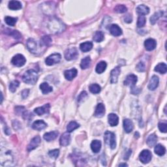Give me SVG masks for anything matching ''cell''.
<instances>
[{
	"label": "cell",
	"mask_w": 167,
	"mask_h": 167,
	"mask_svg": "<svg viewBox=\"0 0 167 167\" xmlns=\"http://www.w3.org/2000/svg\"><path fill=\"white\" fill-rule=\"evenodd\" d=\"M47 28L52 34H59L65 30V26L60 20L51 18L47 23Z\"/></svg>",
	"instance_id": "obj_1"
},
{
	"label": "cell",
	"mask_w": 167,
	"mask_h": 167,
	"mask_svg": "<svg viewBox=\"0 0 167 167\" xmlns=\"http://www.w3.org/2000/svg\"><path fill=\"white\" fill-rule=\"evenodd\" d=\"M38 74L34 69L28 70L22 77V80L28 84H35L38 80Z\"/></svg>",
	"instance_id": "obj_2"
},
{
	"label": "cell",
	"mask_w": 167,
	"mask_h": 167,
	"mask_svg": "<svg viewBox=\"0 0 167 167\" xmlns=\"http://www.w3.org/2000/svg\"><path fill=\"white\" fill-rule=\"evenodd\" d=\"M13 163V157L11 151H3L1 148V164L3 166H11Z\"/></svg>",
	"instance_id": "obj_3"
},
{
	"label": "cell",
	"mask_w": 167,
	"mask_h": 167,
	"mask_svg": "<svg viewBox=\"0 0 167 167\" xmlns=\"http://www.w3.org/2000/svg\"><path fill=\"white\" fill-rule=\"evenodd\" d=\"M26 45L29 52L34 54H38L40 52V47H42V46H39L38 42L34 39H29Z\"/></svg>",
	"instance_id": "obj_4"
},
{
	"label": "cell",
	"mask_w": 167,
	"mask_h": 167,
	"mask_svg": "<svg viewBox=\"0 0 167 167\" xmlns=\"http://www.w3.org/2000/svg\"><path fill=\"white\" fill-rule=\"evenodd\" d=\"M104 140L106 144L109 145L111 148L114 149L116 148V136L114 135V133L110 131H106L105 133H104Z\"/></svg>",
	"instance_id": "obj_5"
},
{
	"label": "cell",
	"mask_w": 167,
	"mask_h": 167,
	"mask_svg": "<svg viewBox=\"0 0 167 167\" xmlns=\"http://www.w3.org/2000/svg\"><path fill=\"white\" fill-rule=\"evenodd\" d=\"M61 59V55L60 54H53L46 59L45 60V63L47 65H49V66H51V65H53L56 64L59 62L60 61Z\"/></svg>",
	"instance_id": "obj_6"
},
{
	"label": "cell",
	"mask_w": 167,
	"mask_h": 167,
	"mask_svg": "<svg viewBox=\"0 0 167 167\" xmlns=\"http://www.w3.org/2000/svg\"><path fill=\"white\" fill-rule=\"evenodd\" d=\"M78 55V52L76 48H69L65 52V60L71 61L77 59Z\"/></svg>",
	"instance_id": "obj_7"
},
{
	"label": "cell",
	"mask_w": 167,
	"mask_h": 167,
	"mask_svg": "<svg viewBox=\"0 0 167 167\" xmlns=\"http://www.w3.org/2000/svg\"><path fill=\"white\" fill-rule=\"evenodd\" d=\"M152 153L148 149L143 150L139 155V159L140 161H141L143 164H147V163H149L150 161L152 160Z\"/></svg>",
	"instance_id": "obj_8"
},
{
	"label": "cell",
	"mask_w": 167,
	"mask_h": 167,
	"mask_svg": "<svg viewBox=\"0 0 167 167\" xmlns=\"http://www.w3.org/2000/svg\"><path fill=\"white\" fill-rule=\"evenodd\" d=\"M26 60L24 55L22 54H17L12 58L11 63L16 67H22L26 63Z\"/></svg>",
	"instance_id": "obj_9"
},
{
	"label": "cell",
	"mask_w": 167,
	"mask_h": 167,
	"mask_svg": "<svg viewBox=\"0 0 167 167\" xmlns=\"http://www.w3.org/2000/svg\"><path fill=\"white\" fill-rule=\"evenodd\" d=\"M41 143V138L39 136H37L33 139L28 146V151L31 152L32 150L37 148Z\"/></svg>",
	"instance_id": "obj_10"
},
{
	"label": "cell",
	"mask_w": 167,
	"mask_h": 167,
	"mask_svg": "<svg viewBox=\"0 0 167 167\" xmlns=\"http://www.w3.org/2000/svg\"><path fill=\"white\" fill-rule=\"evenodd\" d=\"M137 82V77L135 74H129L125 80L124 81V84L125 86H129L133 88L135 86Z\"/></svg>",
	"instance_id": "obj_11"
},
{
	"label": "cell",
	"mask_w": 167,
	"mask_h": 167,
	"mask_svg": "<svg viewBox=\"0 0 167 167\" xmlns=\"http://www.w3.org/2000/svg\"><path fill=\"white\" fill-rule=\"evenodd\" d=\"M50 104H46L43 106L36 108L34 110V112L35 114H37L38 116L44 115V114H48L50 111Z\"/></svg>",
	"instance_id": "obj_12"
},
{
	"label": "cell",
	"mask_w": 167,
	"mask_h": 167,
	"mask_svg": "<svg viewBox=\"0 0 167 167\" xmlns=\"http://www.w3.org/2000/svg\"><path fill=\"white\" fill-rule=\"evenodd\" d=\"M121 69L119 67L114 68V69L111 71L110 73V82L112 84H116L117 82V78H118L119 75L120 74Z\"/></svg>",
	"instance_id": "obj_13"
},
{
	"label": "cell",
	"mask_w": 167,
	"mask_h": 167,
	"mask_svg": "<svg viewBox=\"0 0 167 167\" xmlns=\"http://www.w3.org/2000/svg\"><path fill=\"white\" fill-rule=\"evenodd\" d=\"M159 82V79L158 77L155 76V75L153 76L149 80V82L148 84V89L152 91L155 90L156 88L158 87Z\"/></svg>",
	"instance_id": "obj_14"
},
{
	"label": "cell",
	"mask_w": 167,
	"mask_h": 167,
	"mask_svg": "<svg viewBox=\"0 0 167 167\" xmlns=\"http://www.w3.org/2000/svg\"><path fill=\"white\" fill-rule=\"evenodd\" d=\"M71 140V138L69 134L68 133H65L60 137V143L62 146H67L69 144Z\"/></svg>",
	"instance_id": "obj_15"
},
{
	"label": "cell",
	"mask_w": 167,
	"mask_h": 167,
	"mask_svg": "<svg viewBox=\"0 0 167 167\" xmlns=\"http://www.w3.org/2000/svg\"><path fill=\"white\" fill-rule=\"evenodd\" d=\"M157 46L155 40L153 39H148L144 42V47L148 51H152L154 50Z\"/></svg>",
	"instance_id": "obj_16"
},
{
	"label": "cell",
	"mask_w": 167,
	"mask_h": 167,
	"mask_svg": "<svg viewBox=\"0 0 167 167\" xmlns=\"http://www.w3.org/2000/svg\"><path fill=\"white\" fill-rule=\"evenodd\" d=\"M110 34L115 37H118L122 34V30L117 24H112L109 28Z\"/></svg>",
	"instance_id": "obj_17"
},
{
	"label": "cell",
	"mask_w": 167,
	"mask_h": 167,
	"mask_svg": "<svg viewBox=\"0 0 167 167\" xmlns=\"http://www.w3.org/2000/svg\"><path fill=\"white\" fill-rule=\"evenodd\" d=\"M104 113H105V106L102 103L98 104L96 109V111H95V116L101 117L104 116Z\"/></svg>",
	"instance_id": "obj_18"
},
{
	"label": "cell",
	"mask_w": 167,
	"mask_h": 167,
	"mask_svg": "<svg viewBox=\"0 0 167 167\" xmlns=\"http://www.w3.org/2000/svg\"><path fill=\"white\" fill-rule=\"evenodd\" d=\"M77 73H78L77 70L76 69L73 68V69H72L65 71L64 73V75H65V78H66L67 80H72L77 77Z\"/></svg>",
	"instance_id": "obj_19"
},
{
	"label": "cell",
	"mask_w": 167,
	"mask_h": 167,
	"mask_svg": "<svg viewBox=\"0 0 167 167\" xmlns=\"http://www.w3.org/2000/svg\"><path fill=\"white\" fill-rule=\"evenodd\" d=\"M47 125L43 120H37L33 123L32 125V127L33 129L37 131H41L42 129H45L47 127Z\"/></svg>",
	"instance_id": "obj_20"
},
{
	"label": "cell",
	"mask_w": 167,
	"mask_h": 167,
	"mask_svg": "<svg viewBox=\"0 0 167 167\" xmlns=\"http://www.w3.org/2000/svg\"><path fill=\"white\" fill-rule=\"evenodd\" d=\"M108 120H109V123L110 126L114 127L117 125L119 123V118L116 114L111 113L108 116Z\"/></svg>",
	"instance_id": "obj_21"
},
{
	"label": "cell",
	"mask_w": 167,
	"mask_h": 167,
	"mask_svg": "<svg viewBox=\"0 0 167 167\" xmlns=\"http://www.w3.org/2000/svg\"><path fill=\"white\" fill-rule=\"evenodd\" d=\"M123 128L125 131L129 133L132 131L134 128L133 123L131 120L129 119H125L123 120Z\"/></svg>",
	"instance_id": "obj_22"
},
{
	"label": "cell",
	"mask_w": 167,
	"mask_h": 167,
	"mask_svg": "<svg viewBox=\"0 0 167 167\" xmlns=\"http://www.w3.org/2000/svg\"><path fill=\"white\" fill-rule=\"evenodd\" d=\"M59 133L56 131H51L45 133L43 136V138L45 140H47V141L50 142L52 140H54L56 139Z\"/></svg>",
	"instance_id": "obj_23"
},
{
	"label": "cell",
	"mask_w": 167,
	"mask_h": 167,
	"mask_svg": "<svg viewBox=\"0 0 167 167\" xmlns=\"http://www.w3.org/2000/svg\"><path fill=\"white\" fill-rule=\"evenodd\" d=\"M136 12L140 16L146 15L149 12V9L144 5H140L136 7Z\"/></svg>",
	"instance_id": "obj_24"
},
{
	"label": "cell",
	"mask_w": 167,
	"mask_h": 167,
	"mask_svg": "<svg viewBox=\"0 0 167 167\" xmlns=\"http://www.w3.org/2000/svg\"><path fill=\"white\" fill-rule=\"evenodd\" d=\"M91 150L93 151V152H94V153H97L99 152L101 148V141H99V140H93V141L91 144Z\"/></svg>",
	"instance_id": "obj_25"
},
{
	"label": "cell",
	"mask_w": 167,
	"mask_h": 167,
	"mask_svg": "<svg viewBox=\"0 0 167 167\" xmlns=\"http://www.w3.org/2000/svg\"><path fill=\"white\" fill-rule=\"evenodd\" d=\"M157 141H158V137H157L155 134H152V135H150L148 136V139L146 140V142L149 147L152 148V147L156 145Z\"/></svg>",
	"instance_id": "obj_26"
},
{
	"label": "cell",
	"mask_w": 167,
	"mask_h": 167,
	"mask_svg": "<svg viewBox=\"0 0 167 167\" xmlns=\"http://www.w3.org/2000/svg\"><path fill=\"white\" fill-rule=\"evenodd\" d=\"M92 48H93V43L90 41L83 42V43H81L80 45V50L84 52L90 51L91 49H92Z\"/></svg>",
	"instance_id": "obj_27"
},
{
	"label": "cell",
	"mask_w": 167,
	"mask_h": 167,
	"mask_svg": "<svg viewBox=\"0 0 167 167\" xmlns=\"http://www.w3.org/2000/svg\"><path fill=\"white\" fill-rule=\"evenodd\" d=\"M154 148V152L157 155L159 156H163L165 154L166 152V149L164 146L161 144H158L155 146Z\"/></svg>",
	"instance_id": "obj_28"
},
{
	"label": "cell",
	"mask_w": 167,
	"mask_h": 167,
	"mask_svg": "<svg viewBox=\"0 0 167 167\" xmlns=\"http://www.w3.org/2000/svg\"><path fill=\"white\" fill-rule=\"evenodd\" d=\"M8 7L11 10H19L22 9V4L18 1H11L9 3Z\"/></svg>",
	"instance_id": "obj_29"
},
{
	"label": "cell",
	"mask_w": 167,
	"mask_h": 167,
	"mask_svg": "<svg viewBox=\"0 0 167 167\" xmlns=\"http://www.w3.org/2000/svg\"><path fill=\"white\" fill-rule=\"evenodd\" d=\"M106 63L105 61H100L99 63H98L96 66V72L97 73L101 74L103 73V72L106 70Z\"/></svg>",
	"instance_id": "obj_30"
},
{
	"label": "cell",
	"mask_w": 167,
	"mask_h": 167,
	"mask_svg": "<svg viewBox=\"0 0 167 167\" xmlns=\"http://www.w3.org/2000/svg\"><path fill=\"white\" fill-rule=\"evenodd\" d=\"M91 65V59L89 56L84 58L82 59L80 63V67L82 69H86L89 68Z\"/></svg>",
	"instance_id": "obj_31"
},
{
	"label": "cell",
	"mask_w": 167,
	"mask_h": 167,
	"mask_svg": "<svg viewBox=\"0 0 167 167\" xmlns=\"http://www.w3.org/2000/svg\"><path fill=\"white\" fill-rule=\"evenodd\" d=\"M155 71L158 72L161 74H165L167 71V66L165 63L158 64L155 68Z\"/></svg>",
	"instance_id": "obj_32"
},
{
	"label": "cell",
	"mask_w": 167,
	"mask_h": 167,
	"mask_svg": "<svg viewBox=\"0 0 167 167\" xmlns=\"http://www.w3.org/2000/svg\"><path fill=\"white\" fill-rule=\"evenodd\" d=\"M40 89L43 94H47L52 91V88L48 85V84L44 82L40 85Z\"/></svg>",
	"instance_id": "obj_33"
},
{
	"label": "cell",
	"mask_w": 167,
	"mask_h": 167,
	"mask_svg": "<svg viewBox=\"0 0 167 167\" xmlns=\"http://www.w3.org/2000/svg\"><path fill=\"white\" fill-rule=\"evenodd\" d=\"M79 124H78L76 122H71L68 124L67 127V130L68 133L73 132L74 130L78 129L79 127Z\"/></svg>",
	"instance_id": "obj_34"
},
{
	"label": "cell",
	"mask_w": 167,
	"mask_h": 167,
	"mask_svg": "<svg viewBox=\"0 0 167 167\" xmlns=\"http://www.w3.org/2000/svg\"><path fill=\"white\" fill-rule=\"evenodd\" d=\"M93 41L97 42H100L104 40V34L102 31H96L93 36Z\"/></svg>",
	"instance_id": "obj_35"
},
{
	"label": "cell",
	"mask_w": 167,
	"mask_h": 167,
	"mask_svg": "<svg viewBox=\"0 0 167 167\" xmlns=\"http://www.w3.org/2000/svg\"><path fill=\"white\" fill-rule=\"evenodd\" d=\"M9 31H6V34H8L9 35L12 36V37H14L16 39H20L22 38V35L20 33L16 31V30H11V29H7Z\"/></svg>",
	"instance_id": "obj_36"
},
{
	"label": "cell",
	"mask_w": 167,
	"mask_h": 167,
	"mask_svg": "<svg viewBox=\"0 0 167 167\" xmlns=\"http://www.w3.org/2000/svg\"><path fill=\"white\" fill-rule=\"evenodd\" d=\"M89 89L91 92L94 94L99 93L101 91V87L99 85H98L97 84H93L90 85Z\"/></svg>",
	"instance_id": "obj_37"
},
{
	"label": "cell",
	"mask_w": 167,
	"mask_h": 167,
	"mask_svg": "<svg viewBox=\"0 0 167 167\" xmlns=\"http://www.w3.org/2000/svg\"><path fill=\"white\" fill-rule=\"evenodd\" d=\"M5 22L7 24L10 26H15L16 22H17V18L10 17V16H6L5 18Z\"/></svg>",
	"instance_id": "obj_38"
},
{
	"label": "cell",
	"mask_w": 167,
	"mask_h": 167,
	"mask_svg": "<svg viewBox=\"0 0 167 167\" xmlns=\"http://www.w3.org/2000/svg\"><path fill=\"white\" fill-rule=\"evenodd\" d=\"M163 15L162 12H155L154 15L153 16H152V17L150 18V22H151L152 24H155V22H157V20H158L159 18L161 17Z\"/></svg>",
	"instance_id": "obj_39"
},
{
	"label": "cell",
	"mask_w": 167,
	"mask_h": 167,
	"mask_svg": "<svg viewBox=\"0 0 167 167\" xmlns=\"http://www.w3.org/2000/svg\"><path fill=\"white\" fill-rule=\"evenodd\" d=\"M52 42V39L50 37H49L48 35L44 36L41 39V45L42 44L43 46H46V47H48V46L50 45Z\"/></svg>",
	"instance_id": "obj_40"
},
{
	"label": "cell",
	"mask_w": 167,
	"mask_h": 167,
	"mask_svg": "<svg viewBox=\"0 0 167 167\" xmlns=\"http://www.w3.org/2000/svg\"><path fill=\"white\" fill-rule=\"evenodd\" d=\"M20 82L18 80H14L11 82L9 85V90L11 92H15V91L17 89V88L19 86Z\"/></svg>",
	"instance_id": "obj_41"
},
{
	"label": "cell",
	"mask_w": 167,
	"mask_h": 167,
	"mask_svg": "<svg viewBox=\"0 0 167 167\" xmlns=\"http://www.w3.org/2000/svg\"><path fill=\"white\" fill-rule=\"evenodd\" d=\"M146 22V19L144 16H140L138 20H137V26L138 28H142L145 26Z\"/></svg>",
	"instance_id": "obj_42"
},
{
	"label": "cell",
	"mask_w": 167,
	"mask_h": 167,
	"mask_svg": "<svg viewBox=\"0 0 167 167\" xmlns=\"http://www.w3.org/2000/svg\"><path fill=\"white\" fill-rule=\"evenodd\" d=\"M127 11V9L125 5H117L114 8V11L117 13H124Z\"/></svg>",
	"instance_id": "obj_43"
},
{
	"label": "cell",
	"mask_w": 167,
	"mask_h": 167,
	"mask_svg": "<svg viewBox=\"0 0 167 167\" xmlns=\"http://www.w3.org/2000/svg\"><path fill=\"white\" fill-rule=\"evenodd\" d=\"M60 154V150L59 149H53L50 150V152H48V155L51 158L53 159H57L58 157Z\"/></svg>",
	"instance_id": "obj_44"
},
{
	"label": "cell",
	"mask_w": 167,
	"mask_h": 167,
	"mask_svg": "<svg viewBox=\"0 0 167 167\" xmlns=\"http://www.w3.org/2000/svg\"><path fill=\"white\" fill-rule=\"evenodd\" d=\"M159 129L161 131V132L162 133H166L167 131V124L166 123H159Z\"/></svg>",
	"instance_id": "obj_45"
},
{
	"label": "cell",
	"mask_w": 167,
	"mask_h": 167,
	"mask_svg": "<svg viewBox=\"0 0 167 167\" xmlns=\"http://www.w3.org/2000/svg\"><path fill=\"white\" fill-rule=\"evenodd\" d=\"M145 64L143 62H140V63L137 65L136 66V70L139 72H143L145 71Z\"/></svg>",
	"instance_id": "obj_46"
},
{
	"label": "cell",
	"mask_w": 167,
	"mask_h": 167,
	"mask_svg": "<svg viewBox=\"0 0 167 167\" xmlns=\"http://www.w3.org/2000/svg\"><path fill=\"white\" fill-rule=\"evenodd\" d=\"M87 93L86 91H82V92L80 93V94L79 95V96L78 97V102H80V101H82L84 99H85V97H87Z\"/></svg>",
	"instance_id": "obj_47"
},
{
	"label": "cell",
	"mask_w": 167,
	"mask_h": 167,
	"mask_svg": "<svg viewBox=\"0 0 167 167\" xmlns=\"http://www.w3.org/2000/svg\"><path fill=\"white\" fill-rule=\"evenodd\" d=\"M28 94H29V90H25L22 91V97L24 98V99H25V98L27 97L28 96Z\"/></svg>",
	"instance_id": "obj_48"
},
{
	"label": "cell",
	"mask_w": 167,
	"mask_h": 167,
	"mask_svg": "<svg viewBox=\"0 0 167 167\" xmlns=\"http://www.w3.org/2000/svg\"><path fill=\"white\" fill-rule=\"evenodd\" d=\"M124 20H125V22L127 23H131L132 22V17L130 15H127L124 18Z\"/></svg>",
	"instance_id": "obj_49"
},
{
	"label": "cell",
	"mask_w": 167,
	"mask_h": 167,
	"mask_svg": "<svg viewBox=\"0 0 167 167\" xmlns=\"http://www.w3.org/2000/svg\"><path fill=\"white\" fill-rule=\"evenodd\" d=\"M127 166V165H126V164H120V166Z\"/></svg>",
	"instance_id": "obj_50"
}]
</instances>
